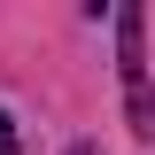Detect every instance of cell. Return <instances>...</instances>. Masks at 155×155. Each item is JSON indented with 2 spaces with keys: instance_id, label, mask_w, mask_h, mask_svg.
<instances>
[{
  "instance_id": "cell-1",
  "label": "cell",
  "mask_w": 155,
  "mask_h": 155,
  "mask_svg": "<svg viewBox=\"0 0 155 155\" xmlns=\"http://www.w3.org/2000/svg\"><path fill=\"white\" fill-rule=\"evenodd\" d=\"M124 31V93H132V132H155V101H147V62H140V8L116 16Z\"/></svg>"
},
{
  "instance_id": "cell-2",
  "label": "cell",
  "mask_w": 155,
  "mask_h": 155,
  "mask_svg": "<svg viewBox=\"0 0 155 155\" xmlns=\"http://www.w3.org/2000/svg\"><path fill=\"white\" fill-rule=\"evenodd\" d=\"M8 147H16V124H8V109H0V155H8Z\"/></svg>"
}]
</instances>
